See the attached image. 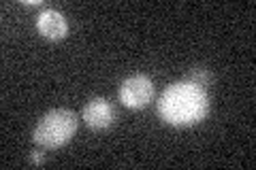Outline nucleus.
Returning <instances> with one entry per match:
<instances>
[{
  "mask_svg": "<svg viewBox=\"0 0 256 170\" xmlns=\"http://www.w3.org/2000/svg\"><path fill=\"white\" fill-rule=\"evenodd\" d=\"M188 81H192V83L205 87V85L212 81V75H210V72H207L205 68H194V70H192L190 75H188Z\"/></svg>",
  "mask_w": 256,
  "mask_h": 170,
  "instance_id": "423d86ee",
  "label": "nucleus"
},
{
  "mask_svg": "<svg viewBox=\"0 0 256 170\" xmlns=\"http://www.w3.org/2000/svg\"><path fill=\"white\" fill-rule=\"evenodd\" d=\"M36 28L45 38H50V40H62L68 34L66 19H64V15L60 11H56V9L41 11V15L36 17Z\"/></svg>",
  "mask_w": 256,
  "mask_h": 170,
  "instance_id": "39448f33",
  "label": "nucleus"
},
{
  "mask_svg": "<svg viewBox=\"0 0 256 170\" xmlns=\"http://www.w3.org/2000/svg\"><path fill=\"white\" fill-rule=\"evenodd\" d=\"M82 117L92 130H107L116 121V109L107 98H92L84 107Z\"/></svg>",
  "mask_w": 256,
  "mask_h": 170,
  "instance_id": "20e7f679",
  "label": "nucleus"
},
{
  "mask_svg": "<svg viewBox=\"0 0 256 170\" xmlns=\"http://www.w3.org/2000/svg\"><path fill=\"white\" fill-rule=\"evenodd\" d=\"M77 130V115L70 109H54L36 124L32 141L43 149H58L66 145Z\"/></svg>",
  "mask_w": 256,
  "mask_h": 170,
  "instance_id": "f03ea898",
  "label": "nucleus"
},
{
  "mask_svg": "<svg viewBox=\"0 0 256 170\" xmlns=\"http://www.w3.org/2000/svg\"><path fill=\"white\" fill-rule=\"evenodd\" d=\"M154 98V83L148 75H132L120 85V100L128 109H143Z\"/></svg>",
  "mask_w": 256,
  "mask_h": 170,
  "instance_id": "7ed1b4c3",
  "label": "nucleus"
},
{
  "mask_svg": "<svg viewBox=\"0 0 256 170\" xmlns=\"http://www.w3.org/2000/svg\"><path fill=\"white\" fill-rule=\"evenodd\" d=\"M30 162H32V164H43L45 156H43L41 151H32V153H30Z\"/></svg>",
  "mask_w": 256,
  "mask_h": 170,
  "instance_id": "0eeeda50",
  "label": "nucleus"
},
{
  "mask_svg": "<svg viewBox=\"0 0 256 170\" xmlns=\"http://www.w3.org/2000/svg\"><path fill=\"white\" fill-rule=\"evenodd\" d=\"M207 113H210V96H207L205 87L192 83L188 79L171 83L158 100V115L166 124L178 128L198 124L205 119Z\"/></svg>",
  "mask_w": 256,
  "mask_h": 170,
  "instance_id": "f257e3e1",
  "label": "nucleus"
}]
</instances>
